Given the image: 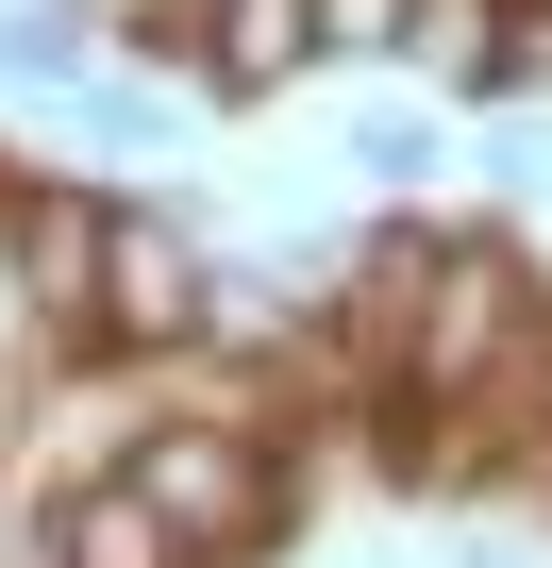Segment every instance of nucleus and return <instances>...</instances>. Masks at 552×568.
Wrapping results in <instances>:
<instances>
[{"mask_svg": "<svg viewBox=\"0 0 552 568\" xmlns=\"http://www.w3.org/2000/svg\"><path fill=\"white\" fill-rule=\"evenodd\" d=\"M118 485H134L201 568H251L268 535H285V452H268L251 418H151V435L118 452Z\"/></svg>", "mask_w": 552, "mask_h": 568, "instance_id": "1", "label": "nucleus"}, {"mask_svg": "<svg viewBox=\"0 0 552 568\" xmlns=\"http://www.w3.org/2000/svg\"><path fill=\"white\" fill-rule=\"evenodd\" d=\"M519 335H535V267H519V234H435L419 302H402V402H469Z\"/></svg>", "mask_w": 552, "mask_h": 568, "instance_id": "2", "label": "nucleus"}, {"mask_svg": "<svg viewBox=\"0 0 552 568\" xmlns=\"http://www.w3.org/2000/svg\"><path fill=\"white\" fill-rule=\"evenodd\" d=\"M218 284L234 267H201L151 201H118L101 217V352H201L218 335Z\"/></svg>", "mask_w": 552, "mask_h": 568, "instance_id": "3", "label": "nucleus"}, {"mask_svg": "<svg viewBox=\"0 0 552 568\" xmlns=\"http://www.w3.org/2000/svg\"><path fill=\"white\" fill-rule=\"evenodd\" d=\"M101 217H118V201H68V184H18V201H0V251H18L34 318H51L68 352H101Z\"/></svg>", "mask_w": 552, "mask_h": 568, "instance_id": "4", "label": "nucleus"}, {"mask_svg": "<svg viewBox=\"0 0 552 568\" xmlns=\"http://www.w3.org/2000/svg\"><path fill=\"white\" fill-rule=\"evenodd\" d=\"M319 68H335L319 0H201V84H218V101H285V84H319Z\"/></svg>", "mask_w": 552, "mask_h": 568, "instance_id": "5", "label": "nucleus"}, {"mask_svg": "<svg viewBox=\"0 0 552 568\" xmlns=\"http://www.w3.org/2000/svg\"><path fill=\"white\" fill-rule=\"evenodd\" d=\"M34 568H201V551H184L118 468H101V485H68V501H51V551H34Z\"/></svg>", "mask_w": 552, "mask_h": 568, "instance_id": "6", "label": "nucleus"}, {"mask_svg": "<svg viewBox=\"0 0 552 568\" xmlns=\"http://www.w3.org/2000/svg\"><path fill=\"white\" fill-rule=\"evenodd\" d=\"M502 51H519V0H419V34H402L435 101H502Z\"/></svg>", "mask_w": 552, "mask_h": 568, "instance_id": "7", "label": "nucleus"}, {"mask_svg": "<svg viewBox=\"0 0 552 568\" xmlns=\"http://www.w3.org/2000/svg\"><path fill=\"white\" fill-rule=\"evenodd\" d=\"M0 84H34V101H84V84H101V34H84V0H0Z\"/></svg>", "mask_w": 552, "mask_h": 568, "instance_id": "8", "label": "nucleus"}, {"mask_svg": "<svg viewBox=\"0 0 552 568\" xmlns=\"http://www.w3.org/2000/svg\"><path fill=\"white\" fill-rule=\"evenodd\" d=\"M335 151H352V168H369V184H385V201H419V184H435V168H452V134H435V118H419V101H369V118H352V134H335Z\"/></svg>", "mask_w": 552, "mask_h": 568, "instance_id": "9", "label": "nucleus"}, {"mask_svg": "<svg viewBox=\"0 0 552 568\" xmlns=\"http://www.w3.org/2000/svg\"><path fill=\"white\" fill-rule=\"evenodd\" d=\"M319 34H335V51H352V68H385V51H402V34H419V0H319Z\"/></svg>", "mask_w": 552, "mask_h": 568, "instance_id": "10", "label": "nucleus"}, {"mask_svg": "<svg viewBox=\"0 0 552 568\" xmlns=\"http://www.w3.org/2000/svg\"><path fill=\"white\" fill-rule=\"evenodd\" d=\"M68 118H84V134H101V151H151V134H168V101H151V84H84V101H68Z\"/></svg>", "mask_w": 552, "mask_h": 568, "instance_id": "11", "label": "nucleus"}, {"mask_svg": "<svg viewBox=\"0 0 552 568\" xmlns=\"http://www.w3.org/2000/svg\"><path fill=\"white\" fill-rule=\"evenodd\" d=\"M485 568H535V551H485Z\"/></svg>", "mask_w": 552, "mask_h": 568, "instance_id": "12", "label": "nucleus"}]
</instances>
